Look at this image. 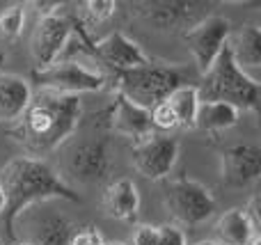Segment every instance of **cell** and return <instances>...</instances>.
Masks as SVG:
<instances>
[{
	"label": "cell",
	"instance_id": "33",
	"mask_svg": "<svg viewBox=\"0 0 261 245\" xmlns=\"http://www.w3.org/2000/svg\"><path fill=\"white\" fill-rule=\"evenodd\" d=\"M0 245H3V243H0Z\"/></svg>",
	"mask_w": 261,
	"mask_h": 245
},
{
	"label": "cell",
	"instance_id": "30",
	"mask_svg": "<svg viewBox=\"0 0 261 245\" xmlns=\"http://www.w3.org/2000/svg\"><path fill=\"white\" fill-rule=\"evenodd\" d=\"M193 245H220V243H216V241H199V243H193Z\"/></svg>",
	"mask_w": 261,
	"mask_h": 245
},
{
	"label": "cell",
	"instance_id": "31",
	"mask_svg": "<svg viewBox=\"0 0 261 245\" xmlns=\"http://www.w3.org/2000/svg\"><path fill=\"white\" fill-rule=\"evenodd\" d=\"M103 245H126V243H124V241H106Z\"/></svg>",
	"mask_w": 261,
	"mask_h": 245
},
{
	"label": "cell",
	"instance_id": "8",
	"mask_svg": "<svg viewBox=\"0 0 261 245\" xmlns=\"http://www.w3.org/2000/svg\"><path fill=\"white\" fill-rule=\"evenodd\" d=\"M76 35L78 41H81V50H90L99 62H103L106 67H110L115 73L122 71H130L135 67H142L147 64L149 55L142 50V46L135 39H130L124 32H110L103 39H90V35L85 32L83 23L76 25Z\"/></svg>",
	"mask_w": 261,
	"mask_h": 245
},
{
	"label": "cell",
	"instance_id": "29",
	"mask_svg": "<svg viewBox=\"0 0 261 245\" xmlns=\"http://www.w3.org/2000/svg\"><path fill=\"white\" fill-rule=\"evenodd\" d=\"M5 62H7V53H5V50H3V48H0V71H3Z\"/></svg>",
	"mask_w": 261,
	"mask_h": 245
},
{
	"label": "cell",
	"instance_id": "32",
	"mask_svg": "<svg viewBox=\"0 0 261 245\" xmlns=\"http://www.w3.org/2000/svg\"><path fill=\"white\" fill-rule=\"evenodd\" d=\"M12 245H32V241H14Z\"/></svg>",
	"mask_w": 261,
	"mask_h": 245
},
{
	"label": "cell",
	"instance_id": "24",
	"mask_svg": "<svg viewBox=\"0 0 261 245\" xmlns=\"http://www.w3.org/2000/svg\"><path fill=\"white\" fill-rule=\"evenodd\" d=\"M85 12H87V16L92 18V23H106L108 18L115 16L117 3H113V0H87Z\"/></svg>",
	"mask_w": 261,
	"mask_h": 245
},
{
	"label": "cell",
	"instance_id": "21",
	"mask_svg": "<svg viewBox=\"0 0 261 245\" xmlns=\"http://www.w3.org/2000/svg\"><path fill=\"white\" fill-rule=\"evenodd\" d=\"M73 223L67 218H48L41 223L32 245H69L73 234Z\"/></svg>",
	"mask_w": 261,
	"mask_h": 245
},
{
	"label": "cell",
	"instance_id": "22",
	"mask_svg": "<svg viewBox=\"0 0 261 245\" xmlns=\"http://www.w3.org/2000/svg\"><path fill=\"white\" fill-rule=\"evenodd\" d=\"M25 25V5L14 3L0 12V35L5 39H18Z\"/></svg>",
	"mask_w": 261,
	"mask_h": 245
},
{
	"label": "cell",
	"instance_id": "6",
	"mask_svg": "<svg viewBox=\"0 0 261 245\" xmlns=\"http://www.w3.org/2000/svg\"><path fill=\"white\" fill-rule=\"evenodd\" d=\"M208 3L199 0H144L133 3L130 12L138 21L156 32H181L208 16Z\"/></svg>",
	"mask_w": 261,
	"mask_h": 245
},
{
	"label": "cell",
	"instance_id": "12",
	"mask_svg": "<svg viewBox=\"0 0 261 245\" xmlns=\"http://www.w3.org/2000/svg\"><path fill=\"white\" fill-rule=\"evenodd\" d=\"M179 140L165 133H151L142 142H135L130 151V160L138 174H142L149 181H163L170 177L179 158Z\"/></svg>",
	"mask_w": 261,
	"mask_h": 245
},
{
	"label": "cell",
	"instance_id": "5",
	"mask_svg": "<svg viewBox=\"0 0 261 245\" xmlns=\"http://www.w3.org/2000/svg\"><path fill=\"white\" fill-rule=\"evenodd\" d=\"M163 204L170 218L186 227H197L216 211V197L204 183L195 179H170L163 188Z\"/></svg>",
	"mask_w": 261,
	"mask_h": 245
},
{
	"label": "cell",
	"instance_id": "9",
	"mask_svg": "<svg viewBox=\"0 0 261 245\" xmlns=\"http://www.w3.org/2000/svg\"><path fill=\"white\" fill-rule=\"evenodd\" d=\"M62 9L58 14H50V16H44L37 21L30 46L32 60H35V71H41V69L55 64L58 60H62V53L76 37L78 21L71 14L62 12Z\"/></svg>",
	"mask_w": 261,
	"mask_h": 245
},
{
	"label": "cell",
	"instance_id": "20",
	"mask_svg": "<svg viewBox=\"0 0 261 245\" xmlns=\"http://www.w3.org/2000/svg\"><path fill=\"white\" fill-rule=\"evenodd\" d=\"M165 103L170 105L172 115L176 119L179 128H195V117H197V108H199V94L195 85H186L174 90L170 96L165 99Z\"/></svg>",
	"mask_w": 261,
	"mask_h": 245
},
{
	"label": "cell",
	"instance_id": "4",
	"mask_svg": "<svg viewBox=\"0 0 261 245\" xmlns=\"http://www.w3.org/2000/svg\"><path fill=\"white\" fill-rule=\"evenodd\" d=\"M195 87L199 101H222L248 113L259 110V80L236 67L227 44Z\"/></svg>",
	"mask_w": 261,
	"mask_h": 245
},
{
	"label": "cell",
	"instance_id": "1",
	"mask_svg": "<svg viewBox=\"0 0 261 245\" xmlns=\"http://www.w3.org/2000/svg\"><path fill=\"white\" fill-rule=\"evenodd\" d=\"M83 119V101L73 94H58L39 90L23 117L14 124L9 135L23 147L28 158H39L53 154L78 131Z\"/></svg>",
	"mask_w": 261,
	"mask_h": 245
},
{
	"label": "cell",
	"instance_id": "17",
	"mask_svg": "<svg viewBox=\"0 0 261 245\" xmlns=\"http://www.w3.org/2000/svg\"><path fill=\"white\" fill-rule=\"evenodd\" d=\"M227 46L231 50L236 67L241 71H245L248 76H252V71H257L261 67V30L254 23L243 25L239 32L229 35ZM254 78V76H252Z\"/></svg>",
	"mask_w": 261,
	"mask_h": 245
},
{
	"label": "cell",
	"instance_id": "13",
	"mask_svg": "<svg viewBox=\"0 0 261 245\" xmlns=\"http://www.w3.org/2000/svg\"><path fill=\"white\" fill-rule=\"evenodd\" d=\"M101 119H103L108 133H117V135H124L128 140L142 142L144 138H149L153 131L151 119H149V110H142L140 105L130 103L128 99H124L122 94L115 92L113 103L106 110H101Z\"/></svg>",
	"mask_w": 261,
	"mask_h": 245
},
{
	"label": "cell",
	"instance_id": "18",
	"mask_svg": "<svg viewBox=\"0 0 261 245\" xmlns=\"http://www.w3.org/2000/svg\"><path fill=\"white\" fill-rule=\"evenodd\" d=\"M216 236L220 245H250L254 236H257V229L250 223L245 209H229L218 218L216 223Z\"/></svg>",
	"mask_w": 261,
	"mask_h": 245
},
{
	"label": "cell",
	"instance_id": "19",
	"mask_svg": "<svg viewBox=\"0 0 261 245\" xmlns=\"http://www.w3.org/2000/svg\"><path fill=\"white\" fill-rule=\"evenodd\" d=\"M241 119V110L222 101H199L195 128L204 133H220L234 128Z\"/></svg>",
	"mask_w": 261,
	"mask_h": 245
},
{
	"label": "cell",
	"instance_id": "27",
	"mask_svg": "<svg viewBox=\"0 0 261 245\" xmlns=\"http://www.w3.org/2000/svg\"><path fill=\"white\" fill-rule=\"evenodd\" d=\"M126 245H158V227L151 225H138L130 234V243Z\"/></svg>",
	"mask_w": 261,
	"mask_h": 245
},
{
	"label": "cell",
	"instance_id": "10",
	"mask_svg": "<svg viewBox=\"0 0 261 245\" xmlns=\"http://www.w3.org/2000/svg\"><path fill=\"white\" fill-rule=\"evenodd\" d=\"M229 35H231V23L229 18L220 16V14H208L206 18H202L199 23H195L190 30H186L181 35L190 55H193L195 71H197L199 78L211 69V64L216 62L220 50L225 48Z\"/></svg>",
	"mask_w": 261,
	"mask_h": 245
},
{
	"label": "cell",
	"instance_id": "25",
	"mask_svg": "<svg viewBox=\"0 0 261 245\" xmlns=\"http://www.w3.org/2000/svg\"><path fill=\"white\" fill-rule=\"evenodd\" d=\"M103 236L96 227H81L73 229L71 238H69V245H103Z\"/></svg>",
	"mask_w": 261,
	"mask_h": 245
},
{
	"label": "cell",
	"instance_id": "7",
	"mask_svg": "<svg viewBox=\"0 0 261 245\" xmlns=\"http://www.w3.org/2000/svg\"><path fill=\"white\" fill-rule=\"evenodd\" d=\"M32 80L39 85V90H50L58 94H94V92L106 90L108 78L87 64L78 60H58L55 64L32 71Z\"/></svg>",
	"mask_w": 261,
	"mask_h": 245
},
{
	"label": "cell",
	"instance_id": "2",
	"mask_svg": "<svg viewBox=\"0 0 261 245\" xmlns=\"http://www.w3.org/2000/svg\"><path fill=\"white\" fill-rule=\"evenodd\" d=\"M0 188L7 200V209L3 213L5 234L9 241H18L16 220L28 206L46 200H67L81 202V195L50 168L46 160L18 156L12 158L0 170Z\"/></svg>",
	"mask_w": 261,
	"mask_h": 245
},
{
	"label": "cell",
	"instance_id": "15",
	"mask_svg": "<svg viewBox=\"0 0 261 245\" xmlns=\"http://www.w3.org/2000/svg\"><path fill=\"white\" fill-rule=\"evenodd\" d=\"M32 87L18 73L0 71V124H16L32 101Z\"/></svg>",
	"mask_w": 261,
	"mask_h": 245
},
{
	"label": "cell",
	"instance_id": "3",
	"mask_svg": "<svg viewBox=\"0 0 261 245\" xmlns=\"http://www.w3.org/2000/svg\"><path fill=\"white\" fill-rule=\"evenodd\" d=\"M186 85H195L193 73L186 64L179 62L149 60L142 67L115 73V92L142 110H151L153 105L163 103L174 90Z\"/></svg>",
	"mask_w": 261,
	"mask_h": 245
},
{
	"label": "cell",
	"instance_id": "28",
	"mask_svg": "<svg viewBox=\"0 0 261 245\" xmlns=\"http://www.w3.org/2000/svg\"><path fill=\"white\" fill-rule=\"evenodd\" d=\"M5 209H7V200H5V193H3V188H0V218H3Z\"/></svg>",
	"mask_w": 261,
	"mask_h": 245
},
{
	"label": "cell",
	"instance_id": "14",
	"mask_svg": "<svg viewBox=\"0 0 261 245\" xmlns=\"http://www.w3.org/2000/svg\"><path fill=\"white\" fill-rule=\"evenodd\" d=\"M220 160V179L229 188L257 186L261 174V149L257 145H234L227 147L218 156Z\"/></svg>",
	"mask_w": 261,
	"mask_h": 245
},
{
	"label": "cell",
	"instance_id": "11",
	"mask_svg": "<svg viewBox=\"0 0 261 245\" xmlns=\"http://www.w3.org/2000/svg\"><path fill=\"white\" fill-rule=\"evenodd\" d=\"M67 170L81 183H101L113 172V151H110V133L108 128L99 135L83 140L67 156Z\"/></svg>",
	"mask_w": 261,
	"mask_h": 245
},
{
	"label": "cell",
	"instance_id": "16",
	"mask_svg": "<svg viewBox=\"0 0 261 245\" xmlns=\"http://www.w3.org/2000/svg\"><path fill=\"white\" fill-rule=\"evenodd\" d=\"M103 211L119 223H135L140 213V193L128 177L115 179L103 190Z\"/></svg>",
	"mask_w": 261,
	"mask_h": 245
},
{
	"label": "cell",
	"instance_id": "23",
	"mask_svg": "<svg viewBox=\"0 0 261 245\" xmlns=\"http://www.w3.org/2000/svg\"><path fill=\"white\" fill-rule=\"evenodd\" d=\"M149 119H151V126L158 128V131H163V133H170V131H174V128H179L176 126L174 115H172L170 105H167L165 101L153 105V108L149 110Z\"/></svg>",
	"mask_w": 261,
	"mask_h": 245
},
{
	"label": "cell",
	"instance_id": "26",
	"mask_svg": "<svg viewBox=\"0 0 261 245\" xmlns=\"http://www.w3.org/2000/svg\"><path fill=\"white\" fill-rule=\"evenodd\" d=\"M158 245H188V241H186L184 229L167 223L158 227Z\"/></svg>",
	"mask_w": 261,
	"mask_h": 245
}]
</instances>
